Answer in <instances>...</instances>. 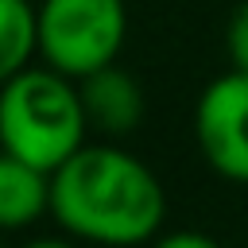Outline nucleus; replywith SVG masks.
Listing matches in <instances>:
<instances>
[{
	"label": "nucleus",
	"mask_w": 248,
	"mask_h": 248,
	"mask_svg": "<svg viewBox=\"0 0 248 248\" xmlns=\"http://www.w3.org/2000/svg\"><path fill=\"white\" fill-rule=\"evenodd\" d=\"M81 101H85L89 128L105 136H124L143 120V93L132 74L116 70V62L81 78Z\"/></svg>",
	"instance_id": "5"
},
{
	"label": "nucleus",
	"mask_w": 248,
	"mask_h": 248,
	"mask_svg": "<svg viewBox=\"0 0 248 248\" xmlns=\"http://www.w3.org/2000/svg\"><path fill=\"white\" fill-rule=\"evenodd\" d=\"M23 248H78L74 240H62V236H43V240H31Z\"/></svg>",
	"instance_id": "10"
},
{
	"label": "nucleus",
	"mask_w": 248,
	"mask_h": 248,
	"mask_svg": "<svg viewBox=\"0 0 248 248\" xmlns=\"http://www.w3.org/2000/svg\"><path fill=\"white\" fill-rule=\"evenodd\" d=\"M39 54V12L31 0H0V85Z\"/></svg>",
	"instance_id": "7"
},
{
	"label": "nucleus",
	"mask_w": 248,
	"mask_h": 248,
	"mask_svg": "<svg viewBox=\"0 0 248 248\" xmlns=\"http://www.w3.org/2000/svg\"><path fill=\"white\" fill-rule=\"evenodd\" d=\"M151 248H221L209 232H198V229H182V232H167L159 236Z\"/></svg>",
	"instance_id": "9"
},
{
	"label": "nucleus",
	"mask_w": 248,
	"mask_h": 248,
	"mask_svg": "<svg viewBox=\"0 0 248 248\" xmlns=\"http://www.w3.org/2000/svg\"><path fill=\"white\" fill-rule=\"evenodd\" d=\"M50 217L74 240L132 248L159 232L167 194L155 170L132 151L112 143H81L50 174Z\"/></svg>",
	"instance_id": "1"
},
{
	"label": "nucleus",
	"mask_w": 248,
	"mask_h": 248,
	"mask_svg": "<svg viewBox=\"0 0 248 248\" xmlns=\"http://www.w3.org/2000/svg\"><path fill=\"white\" fill-rule=\"evenodd\" d=\"M194 140L209 170L248 186V70L213 78L194 105Z\"/></svg>",
	"instance_id": "4"
},
{
	"label": "nucleus",
	"mask_w": 248,
	"mask_h": 248,
	"mask_svg": "<svg viewBox=\"0 0 248 248\" xmlns=\"http://www.w3.org/2000/svg\"><path fill=\"white\" fill-rule=\"evenodd\" d=\"M0 248H4V244H0Z\"/></svg>",
	"instance_id": "11"
},
{
	"label": "nucleus",
	"mask_w": 248,
	"mask_h": 248,
	"mask_svg": "<svg viewBox=\"0 0 248 248\" xmlns=\"http://www.w3.org/2000/svg\"><path fill=\"white\" fill-rule=\"evenodd\" d=\"M50 213V174L0 147V232H16Z\"/></svg>",
	"instance_id": "6"
},
{
	"label": "nucleus",
	"mask_w": 248,
	"mask_h": 248,
	"mask_svg": "<svg viewBox=\"0 0 248 248\" xmlns=\"http://www.w3.org/2000/svg\"><path fill=\"white\" fill-rule=\"evenodd\" d=\"M89 132L81 85L54 66H27L0 85V147L54 174Z\"/></svg>",
	"instance_id": "2"
},
{
	"label": "nucleus",
	"mask_w": 248,
	"mask_h": 248,
	"mask_svg": "<svg viewBox=\"0 0 248 248\" xmlns=\"http://www.w3.org/2000/svg\"><path fill=\"white\" fill-rule=\"evenodd\" d=\"M35 12L39 58L74 81L112 66L128 35L124 0H43Z\"/></svg>",
	"instance_id": "3"
},
{
	"label": "nucleus",
	"mask_w": 248,
	"mask_h": 248,
	"mask_svg": "<svg viewBox=\"0 0 248 248\" xmlns=\"http://www.w3.org/2000/svg\"><path fill=\"white\" fill-rule=\"evenodd\" d=\"M225 50L236 70H248V0H240L225 27Z\"/></svg>",
	"instance_id": "8"
}]
</instances>
